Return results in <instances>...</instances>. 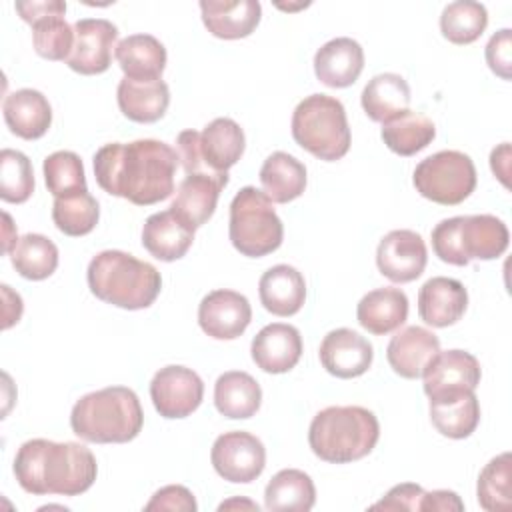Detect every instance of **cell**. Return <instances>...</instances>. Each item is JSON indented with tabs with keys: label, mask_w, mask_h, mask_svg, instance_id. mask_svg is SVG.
<instances>
[{
	"label": "cell",
	"mask_w": 512,
	"mask_h": 512,
	"mask_svg": "<svg viewBox=\"0 0 512 512\" xmlns=\"http://www.w3.org/2000/svg\"><path fill=\"white\" fill-rule=\"evenodd\" d=\"M114 56L126 78L158 80L166 68V48L152 34H130L116 44Z\"/></svg>",
	"instance_id": "cell-30"
},
{
	"label": "cell",
	"mask_w": 512,
	"mask_h": 512,
	"mask_svg": "<svg viewBox=\"0 0 512 512\" xmlns=\"http://www.w3.org/2000/svg\"><path fill=\"white\" fill-rule=\"evenodd\" d=\"M244 130L232 118H214L200 132L202 160L210 172H228L244 154Z\"/></svg>",
	"instance_id": "cell-29"
},
{
	"label": "cell",
	"mask_w": 512,
	"mask_h": 512,
	"mask_svg": "<svg viewBox=\"0 0 512 512\" xmlns=\"http://www.w3.org/2000/svg\"><path fill=\"white\" fill-rule=\"evenodd\" d=\"M252 320V308L244 294L218 288L208 292L198 306V324L214 340H234Z\"/></svg>",
	"instance_id": "cell-14"
},
{
	"label": "cell",
	"mask_w": 512,
	"mask_h": 512,
	"mask_svg": "<svg viewBox=\"0 0 512 512\" xmlns=\"http://www.w3.org/2000/svg\"><path fill=\"white\" fill-rule=\"evenodd\" d=\"M486 62L490 70L502 80L512 78V32L510 28L498 30L486 44Z\"/></svg>",
	"instance_id": "cell-43"
},
{
	"label": "cell",
	"mask_w": 512,
	"mask_h": 512,
	"mask_svg": "<svg viewBox=\"0 0 512 512\" xmlns=\"http://www.w3.org/2000/svg\"><path fill=\"white\" fill-rule=\"evenodd\" d=\"M412 182L422 198L442 206H456L474 192L476 166L460 150H440L420 160Z\"/></svg>",
	"instance_id": "cell-9"
},
{
	"label": "cell",
	"mask_w": 512,
	"mask_h": 512,
	"mask_svg": "<svg viewBox=\"0 0 512 512\" xmlns=\"http://www.w3.org/2000/svg\"><path fill=\"white\" fill-rule=\"evenodd\" d=\"M176 154L178 162L184 168V174H196V172H210L202 160V150H200V132L196 130H182L176 136Z\"/></svg>",
	"instance_id": "cell-45"
},
{
	"label": "cell",
	"mask_w": 512,
	"mask_h": 512,
	"mask_svg": "<svg viewBox=\"0 0 512 512\" xmlns=\"http://www.w3.org/2000/svg\"><path fill=\"white\" fill-rule=\"evenodd\" d=\"M194 242V230H190L172 210L156 212L146 218L142 226V246L162 262L180 260Z\"/></svg>",
	"instance_id": "cell-27"
},
{
	"label": "cell",
	"mask_w": 512,
	"mask_h": 512,
	"mask_svg": "<svg viewBox=\"0 0 512 512\" xmlns=\"http://www.w3.org/2000/svg\"><path fill=\"white\" fill-rule=\"evenodd\" d=\"M424 392L428 398H438L462 390H476L482 378L480 362L466 350L438 352L422 372Z\"/></svg>",
	"instance_id": "cell-15"
},
{
	"label": "cell",
	"mask_w": 512,
	"mask_h": 512,
	"mask_svg": "<svg viewBox=\"0 0 512 512\" xmlns=\"http://www.w3.org/2000/svg\"><path fill=\"white\" fill-rule=\"evenodd\" d=\"M314 502V482L298 468H284L276 472L264 490V506L270 512H308Z\"/></svg>",
	"instance_id": "cell-34"
},
{
	"label": "cell",
	"mask_w": 512,
	"mask_h": 512,
	"mask_svg": "<svg viewBox=\"0 0 512 512\" xmlns=\"http://www.w3.org/2000/svg\"><path fill=\"white\" fill-rule=\"evenodd\" d=\"M228 184V172H196L184 176L176 190L170 210L190 228L196 230L206 224L218 204L220 190Z\"/></svg>",
	"instance_id": "cell-16"
},
{
	"label": "cell",
	"mask_w": 512,
	"mask_h": 512,
	"mask_svg": "<svg viewBox=\"0 0 512 512\" xmlns=\"http://www.w3.org/2000/svg\"><path fill=\"white\" fill-rule=\"evenodd\" d=\"M210 462L220 478L234 484H248L264 472L266 448L254 434L232 430L214 440Z\"/></svg>",
	"instance_id": "cell-10"
},
{
	"label": "cell",
	"mask_w": 512,
	"mask_h": 512,
	"mask_svg": "<svg viewBox=\"0 0 512 512\" xmlns=\"http://www.w3.org/2000/svg\"><path fill=\"white\" fill-rule=\"evenodd\" d=\"M44 182L54 198L88 190L84 164L76 152L58 150L44 158Z\"/></svg>",
	"instance_id": "cell-40"
},
{
	"label": "cell",
	"mask_w": 512,
	"mask_h": 512,
	"mask_svg": "<svg viewBox=\"0 0 512 512\" xmlns=\"http://www.w3.org/2000/svg\"><path fill=\"white\" fill-rule=\"evenodd\" d=\"M178 154L154 138L110 142L94 154V176L110 196L126 198L136 206H150L174 192Z\"/></svg>",
	"instance_id": "cell-1"
},
{
	"label": "cell",
	"mask_w": 512,
	"mask_h": 512,
	"mask_svg": "<svg viewBox=\"0 0 512 512\" xmlns=\"http://www.w3.org/2000/svg\"><path fill=\"white\" fill-rule=\"evenodd\" d=\"M118 28L106 18H82L74 24V48L66 58L70 70L94 76L110 68Z\"/></svg>",
	"instance_id": "cell-12"
},
{
	"label": "cell",
	"mask_w": 512,
	"mask_h": 512,
	"mask_svg": "<svg viewBox=\"0 0 512 512\" xmlns=\"http://www.w3.org/2000/svg\"><path fill=\"white\" fill-rule=\"evenodd\" d=\"M438 352L440 340L434 332L422 326H406L388 342L386 358L398 376L414 380L422 376L424 368Z\"/></svg>",
	"instance_id": "cell-21"
},
{
	"label": "cell",
	"mask_w": 512,
	"mask_h": 512,
	"mask_svg": "<svg viewBox=\"0 0 512 512\" xmlns=\"http://www.w3.org/2000/svg\"><path fill=\"white\" fill-rule=\"evenodd\" d=\"M198 504L194 500V494L180 484H170L160 488L150 502L144 506V510H180V512H196Z\"/></svg>",
	"instance_id": "cell-44"
},
{
	"label": "cell",
	"mask_w": 512,
	"mask_h": 512,
	"mask_svg": "<svg viewBox=\"0 0 512 512\" xmlns=\"http://www.w3.org/2000/svg\"><path fill=\"white\" fill-rule=\"evenodd\" d=\"M426 262L428 250L422 236L408 228L388 232L376 248V266L380 274L396 284L420 278Z\"/></svg>",
	"instance_id": "cell-13"
},
{
	"label": "cell",
	"mask_w": 512,
	"mask_h": 512,
	"mask_svg": "<svg viewBox=\"0 0 512 512\" xmlns=\"http://www.w3.org/2000/svg\"><path fill=\"white\" fill-rule=\"evenodd\" d=\"M380 438L374 412L362 406H328L308 428L312 452L330 464H348L368 456Z\"/></svg>",
	"instance_id": "cell-5"
},
{
	"label": "cell",
	"mask_w": 512,
	"mask_h": 512,
	"mask_svg": "<svg viewBox=\"0 0 512 512\" xmlns=\"http://www.w3.org/2000/svg\"><path fill=\"white\" fill-rule=\"evenodd\" d=\"M420 510H438V512L458 510L460 512L464 510V502L452 490H432V492H424Z\"/></svg>",
	"instance_id": "cell-48"
},
{
	"label": "cell",
	"mask_w": 512,
	"mask_h": 512,
	"mask_svg": "<svg viewBox=\"0 0 512 512\" xmlns=\"http://www.w3.org/2000/svg\"><path fill=\"white\" fill-rule=\"evenodd\" d=\"M262 404L260 384L242 370H230L218 376L214 384V406L230 420L252 418Z\"/></svg>",
	"instance_id": "cell-31"
},
{
	"label": "cell",
	"mask_w": 512,
	"mask_h": 512,
	"mask_svg": "<svg viewBox=\"0 0 512 512\" xmlns=\"http://www.w3.org/2000/svg\"><path fill=\"white\" fill-rule=\"evenodd\" d=\"M262 192L276 204H288L306 188V166L288 152H272L260 168Z\"/></svg>",
	"instance_id": "cell-33"
},
{
	"label": "cell",
	"mask_w": 512,
	"mask_h": 512,
	"mask_svg": "<svg viewBox=\"0 0 512 512\" xmlns=\"http://www.w3.org/2000/svg\"><path fill=\"white\" fill-rule=\"evenodd\" d=\"M10 260L22 278L44 280L58 268V248L48 236L28 232L12 248Z\"/></svg>",
	"instance_id": "cell-36"
},
{
	"label": "cell",
	"mask_w": 512,
	"mask_h": 512,
	"mask_svg": "<svg viewBox=\"0 0 512 512\" xmlns=\"http://www.w3.org/2000/svg\"><path fill=\"white\" fill-rule=\"evenodd\" d=\"M2 218H4V238H2V250H4V254H10L12 252V248L16 246V242L20 240V238H14V236H10V232L12 230H16L14 226H12V218H10V214H2Z\"/></svg>",
	"instance_id": "cell-51"
},
{
	"label": "cell",
	"mask_w": 512,
	"mask_h": 512,
	"mask_svg": "<svg viewBox=\"0 0 512 512\" xmlns=\"http://www.w3.org/2000/svg\"><path fill=\"white\" fill-rule=\"evenodd\" d=\"M488 26L486 6L474 0L450 2L440 14L442 36L458 46L476 42Z\"/></svg>",
	"instance_id": "cell-37"
},
{
	"label": "cell",
	"mask_w": 512,
	"mask_h": 512,
	"mask_svg": "<svg viewBox=\"0 0 512 512\" xmlns=\"http://www.w3.org/2000/svg\"><path fill=\"white\" fill-rule=\"evenodd\" d=\"M2 294H4V302H6V306H4V322H2V328L4 330H8L12 324H16L18 320H20V316H22V298L16 294V292H12L10 290V286H6V284H2Z\"/></svg>",
	"instance_id": "cell-50"
},
{
	"label": "cell",
	"mask_w": 512,
	"mask_h": 512,
	"mask_svg": "<svg viewBox=\"0 0 512 512\" xmlns=\"http://www.w3.org/2000/svg\"><path fill=\"white\" fill-rule=\"evenodd\" d=\"M98 218H100L98 200L88 190L54 198L52 220H54V226L66 236L90 234L96 228Z\"/></svg>",
	"instance_id": "cell-38"
},
{
	"label": "cell",
	"mask_w": 512,
	"mask_h": 512,
	"mask_svg": "<svg viewBox=\"0 0 512 512\" xmlns=\"http://www.w3.org/2000/svg\"><path fill=\"white\" fill-rule=\"evenodd\" d=\"M380 136L394 154L414 156L416 152L432 144L436 136V126L428 116L406 110L384 122Z\"/></svg>",
	"instance_id": "cell-35"
},
{
	"label": "cell",
	"mask_w": 512,
	"mask_h": 512,
	"mask_svg": "<svg viewBox=\"0 0 512 512\" xmlns=\"http://www.w3.org/2000/svg\"><path fill=\"white\" fill-rule=\"evenodd\" d=\"M468 306V292L460 280L434 276L418 292V314L432 328L456 324Z\"/></svg>",
	"instance_id": "cell-19"
},
{
	"label": "cell",
	"mask_w": 512,
	"mask_h": 512,
	"mask_svg": "<svg viewBox=\"0 0 512 512\" xmlns=\"http://www.w3.org/2000/svg\"><path fill=\"white\" fill-rule=\"evenodd\" d=\"M318 358L322 368L336 378H358L374 360L372 344L350 328L330 330L320 342Z\"/></svg>",
	"instance_id": "cell-17"
},
{
	"label": "cell",
	"mask_w": 512,
	"mask_h": 512,
	"mask_svg": "<svg viewBox=\"0 0 512 512\" xmlns=\"http://www.w3.org/2000/svg\"><path fill=\"white\" fill-rule=\"evenodd\" d=\"M86 278L98 300L124 310L152 306L162 288V276L150 262L122 250L98 252L88 264Z\"/></svg>",
	"instance_id": "cell-4"
},
{
	"label": "cell",
	"mask_w": 512,
	"mask_h": 512,
	"mask_svg": "<svg viewBox=\"0 0 512 512\" xmlns=\"http://www.w3.org/2000/svg\"><path fill=\"white\" fill-rule=\"evenodd\" d=\"M432 426L446 438H468L480 422V402L474 390L430 398Z\"/></svg>",
	"instance_id": "cell-28"
},
{
	"label": "cell",
	"mask_w": 512,
	"mask_h": 512,
	"mask_svg": "<svg viewBox=\"0 0 512 512\" xmlns=\"http://www.w3.org/2000/svg\"><path fill=\"white\" fill-rule=\"evenodd\" d=\"M358 324L370 334L384 336L398 330L408 318V296L394 286L374 288L356 306Z\"/></svg>",
	"instance_id": "cell-24"
},
{
	"label": "cell",
	"mask_w": 512,
	"mask_h": 512,
	"mask_svg": "<svg viewBox=\"0 0 512 512\" xmlns=\"http://www.w3.org/2000/svg\"><path fill=\"white\" fill-rule=\"evenodd\" d=\"M292 138L306 152L334 162L350 150V126L344 104L328 94H310L292 112Z\"/></svg>",
	"instance_id": "cell-7"
},
{
	"label": "cell",
	"mask_w": 512,
	"mask_h": 512,
	"mask_svg": "<svg viewBox=\"0 0 512 512\" xmlns=\"http://www.w3.org/2000/svg\"><path fill=\"white\" fill-rule=\"evenodd\" d=\"M510 232L494 214L452 216L440 220L432 230L434 254L452 266L470 260H494L508 248Z\"/></svg>",
	"instance_id": "cell-6"
},
{
	"label": "cell",
	"mask_w": 512,
	"mask_h": 512,
	"mask_svg": "<svg viewBox=\"0 0 512 512\" xmlns=\"http://www.w3.org/2000/svg\"><path fill=\"white\" fill-rule=\"evenodd\" d=\"M360 102L370 120L384 124L390 118L408 110L410 86L400 74H394V72L376 74L364 86Z\"/></svg>",
	"instance_id": "cell-32"
},
{
	"label": "cell",
	"mask_w": 512,
	"mask_h": 512,
	"mask_svg": "<svg viewBox=\"0 0 512 512\" xmlns=\"http://www.w3.org/2000/svg\"><path fill=\"white\" fill-rule=\"evenodd\" d=\"M2 114L10 132L24 140L42 138L52 124V106L34 88H20L8 94L2 102Z\"/></svg>",
	"instance_id": "cell-23"
},
{
	"label": "cell",
	"mask_w": 512,
	"mask_h": 512,
	"mask_svg": "<svg viewBox=\"0 0 512 512\" xmlns=\"http://www.w3.org/2000/svg\"><path fill=\"white\" fill-rule=\"evenodd\" d=\"M262 306L274 316H294L306 300L304 276L288 264L268 268L258 282Z\"/></svg>",
	"instance_id": "cell-26"
},
{
	"label": "cell",
	"mask_w": 512,
	"mask_h": 512,
	"mask_svg": "<svg viewBox=\"0 0 512 512\" xmlns=\"http://www.w3.org/2000/svg\"><path fill=\"white\" fill-rule=\"evenodd\" d=\"M478 502L488 512L508 510L512 504V456L502 452L494 456L480 472L476 486Z\"/></svg>",
	"instance_id": "cell-39"
},
{
	"label": "cell",
	"mask_w": 512,
	"mask_h": 512,
	"mask_svg": "<svg viewBox=\"0 0 512 512\" xmlns=\"http://www.w3.org/2000/svg\"><path fill=\"white\" fill-rule=\"evenodd\" d=\"M120 112L140 124L160 120L170 104V90L164 80H132L122 78L116 90Z\"/></svg>",
	"instance_id": "cell-25"
},
{
	"label": "cell",
	"mask_w": 512,
	"mask_h": 512,
	"mask_svg": "<svg viewBox=\"0 0 512 512\" xmlns=\"http://www.w3.org/2000/svg\"><path fill=\"white\" fill-rule=\"evenodd\" d=\"M490 168L494 176L508 188V176H510V144L502 142L498 148L490 152Z\"/></svg>",
	"instance_id": "cell-49"
},
{
	"label": "cell",
	"mask_w": 512,
	"mask_h": 512,
	"mask_svg": "<svg viewBox=\"0 0 512 512\" xmlns=\"http://www.w3.org/2000/svg\"><path fill=\"white\" fill-rule=\"evenodd\" d=\"M14 476L28 494H84L96 480L98 464L90 448L78 442L26 440L14 456Z\"/></svg>",
	"instance_id": "cell-2"
},
{
	"label": "cell",
	"mask_w": 512,
	"mask_h": 512,
	"mask_svg": "<svg viewBox=\"0 0 512 512\" xmlns=\"http://www.w3.org/2000/svg\"><path fill=\"white\" fill-rule=\"evenodd\" d=\"M364 68L362 46L348 36L332 38L314 54V74L328 88L352 86Z\"/></svg>",
	"instance_id": "cell-20"
},
{
	"label": "cell",
	"mask_w": 512,
	"mask_h": 512,
	"mask_svg": "<svg viewBox=\"0 0 512 512\" xmlns=\"http://www.w3.org/2000/svg\"><path fill=\"white\" fill-rule=\"evenodd\" d=\"M248 508V510H256L258 512V504L250 502V500H242V498H232V500H226L218 506V510H230V508Z\"/></svg>",
	"instance_id": "cell-52"
},
{
	"label": "cell",
	"mask_w": 512,
	"mask_h": 512,
	"mask_svg": "<svg viewBox=\"0 0 512 512\" xmlns=\"http://www.w3.org/2000/svg\"><path fill=\"white\" fill-rule=\"evenodd\" d=\"M34 192V170L28 156L20 150L0 152V198L10 204L26 202Z\"/></svg>",
	"instance_id": "cell-41"
},
{
	"label": "cell",
	"mask_w": 512,
	"mask_h": 512,
	"mask_svg": "<svg viewBox=\"0 0 512 512\" xmlns=\"http://www.w3.org/2000/svg\"><path fill=\"white\" fill-rule=\"evenodd\" d=\"M202 22L208 32L222 40L250 36L260 24L262 6L258 0H200Z\"/></svg>",
	"instance_id": "cell-22"
},
{
	"label": "cell",
	"mask_w": 512,
	"mask_h": 512,
	"mask_svg": "<svg viewBox=\"0 0 512 512\" xmlns=\"http://www.w3.org/2000/svg\"><path fill=\"white\" fill-rule=\"evenodd\" d=\"M144 424L140 400L132 388L108 386L84 394L70 412L72 432L96 444H124L134 440Z\"/></svg>",
	"instance_id": "cell-3"
},
{
	"label": "cell",
	"mask_w": 512,
	"mask_h": 512,
	"mask_svg": "<svg viewBox=\"0 0 512 512\" xmlns=\"http://www.w3.org/2000/svg\"><path fill=\"white\" fill-rule=\"evenodd\" d=\"M228 236L232 246L248 258H262L280 248L284 226L262 190L244 186L232 198Z\"/></svg>",
	"instance_id": "cell-8"
},
{
	"label": "cell",
	"mask_w": 512,
	"mask_h": 512,
	"mask_svg": "<svg viewBox=\"0 0 512 512\" xmlns=\"http://www.w3.org/2000/svg\"><path fill=\"white\" fill-rule=\"evenodd\" d=\"M16 12L24 22L34 26L38 20H44L48 16H64L66 14V2L62 0H42V2H16Z\"/></svg>",
	"instance_id": "cell-47"
},
{
	"label": "cell",
	"mask_w": 512,
	"mask_h": 512,
	"mask_svg": "<svg viewBox=\"0 0 512 512\" xmlns=\"http://www.w3.org/2000/svg\"><path fill=\"white\" fill-rule=\"evenodd\" d=\"M32 44L38 56L46 60H64L74 48V26L64 16H48L32 26Z\"/></svg>",
	"instance_id": "cell-42"
},
{
	"label": "cell",
	"mask_w": 512,
	"mask_h": 512,
	"mask_svg": "<svg viewBox=\"0 0 512 512\" xmlns=\"http://www.w3.org/2000/svg\"><path fill=\"white\" fill-rule=\"evenodd\" d=\"M250 354L254 364L268 374L290 372L302 356V336L292 324H268L252 338Z\"/></svg>",
	"instance_id": "cell-18"
},
{
	"label": "cell",
	"mask_w": 512,
	"mask_h": 512,
	"mask_svg": "<svg viewBox=\"0 0 512 512\" xmlns=\"http://www.w3.org/2000/svg\"><path fill=\"white\" fill-rule=\"evenodd\" d=\"M150 398L162 418H186L202 404L204 382L192 368L170 364L154 374Z\"/></svg>",
	"instance_id": "cell-11"
},
{
	"label": "cell",
	"mask_w": 512,
	"mask_h": 512,
	"mask_svg": "<svg viewBox=\"0 0 512 512\" xmlns=\"http://www.w3.org/2000/svg\"><path fill=\"white\" fill-rule=\"evenodd\" d=\"M424 490L418 484L404 482L388 490V494L372 504V510H420Z\"/></svg>",
	"instance_id": "cell-46"
}]
</instances>
